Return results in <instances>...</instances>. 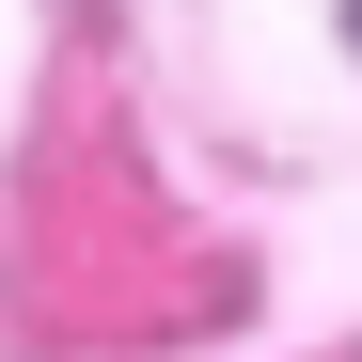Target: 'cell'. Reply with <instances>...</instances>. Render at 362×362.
I'll return each mask as SVG.
<instances>
[{"mask_svg":"<svg viewBox=\"0 0 362 362\" xmlns=\"http://www.w3.org/2000/svg\"><path fill=\"white\" fill-rule=\"evenodd\" d=\"M346 47H362V0H346Z\"/></svg>","mask_w":362,"mask_h":362,"instance_id":"1","label":"cell"}]
</instances>
